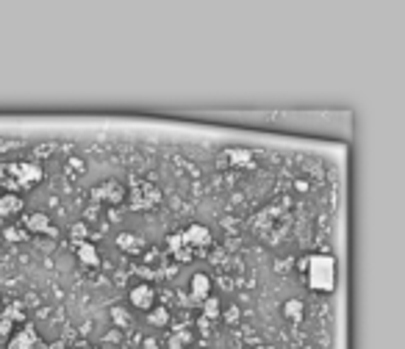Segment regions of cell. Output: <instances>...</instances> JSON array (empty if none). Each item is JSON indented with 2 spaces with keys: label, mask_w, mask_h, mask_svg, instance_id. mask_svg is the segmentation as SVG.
Wrapping results in <instances>:
<instances>
[{
  "label": "cell",
  "mask_w": 405,
  "mask_h": 349,
  "mask_svg": "<svg viewBox=\"0 0 405 349\" xmlns=\"http://www.w3.org/2000/svg\"><path fill=\"white\" fill-rule=\"evenodd\" d=\"M147 321H150L153 327H167V324H169V311H167V308H153V311L147 314Z\"/></svg>",
  "instance_id": "ac0fdd59"
},
{
  "label": "cell",
  "mask_w": 405,
  "mask_h": 349,
  "mask_svg": "<svg viewBox=\"0 0 405 349\" xmlns=\"http://www.w3.org/2000/svg\"><path fill=\"white\" fill-rule=\"evenodd\" d=\"M28 314H25V305L17 299V302H8L3 311H0V341L6 344L8 336L14 333V324H25Z\"/></svg>",
  "instance_id": "8992f818"
},
{
  "label": "cell",
  "mask_w": 405,
  "mask_h": 349,
  "mask_svg": "<svg viewBox=\"0 0 405 349\" xmlns=\"http://www.w3.org/2000/svg\"><path fill=\"white\" fill-rule=\"evenodd\" d=\"M117 247L128 255H139L144 250V241H142L139 236H131V233H120V236H117Z\"/></svg>",
  "instance_id": "9a60e30c"
},
{
  "label": "cell",
  "mask_w": 405,
  "mask_h": 349,
  "mask_svg": "<svg viewBox=\"0 0 405 349\" xmlns=\"http://www.w3.org/2000/svg\"><path fill=\"white\" fill-rule=\"evenodd\" d=\"M189 344H192V330L181 327V330H175V333L169 336L167 349H189Z\"/></svg>",
  "instance_id": "2e32d148"
},
{
  "label": "cell",
  "mask_w": 405,
  "mask_h": 349,
  "mask_svg": "<svg viewBox=\"0 0 405 349\" xmlns=\"http://www.w3.org/2000/svg\"><path fill=\"white\" fill-rule=\"evenodd\" d=\"M278 217H286V211H283V208H278V205H267L264 211H258V214L250 219V224H253V233L264 239V236H267V230L278 227Z\"/></svg>",
  "instance_id": "9c48e42d"
},
{
  "label": "cell",
  "mask_w": 405,
  "mask_h": 349,
  "mask_svg": "<svg viewBox=\"0 0 405 349\" xmlns=\"http://www.w3.org/2000/svg\"><path fill=\"white\" fill-rule=\"evenodd\" d=\"M125 194H128V189H125L122 181H103V183H98L95 189L89 191L95 205H122Z\"/></svg>",
  "instance_id": "5b68a950"
},
{
  "label": "cell",
  "mask_w": 405,
  "mask_h": 349,
  "mask_svg": "<svg viewBox=\"0 0 405 349\" xmlns=\"http://www.w3.org/2000/svg\"><path fill=\"white\" fill-rule=\"evenodd\" d=\"M167 247L175 261L186 263V261L198 258V255H202L211 247V230L205 224H189V227H183V230L169 236Z\"/></svg>",
  "instance_id": "6da1fadb"
},
{
  "label": "cell",
  "mask_w": 405,
  "mask_h": 349,
  "mask_svg": "<svg viewBox=\"0 0 405 349\" xmlns=\"http://www.w3.org/2000/svg\"><path fill=\"white\" fill-rule=\"evenodd\" d=\"M300 269L305 272V283L311 291H319V294H331L336 286V261L325 253H314L308 255Z\"/></svg>",
  "instance_id": "3957f363"
},
{
  "label": "cell",
  "mask_w": 405,
  "mask_h": 349,
  "mask_svg": "<svg viewBox=\"0 0 405 349\" xmlns=\"http://www.w3.org/2000/svg\"><path fill=\"white\" fill-rule=\"evenodd\" d=\"M23 208H25L23 197H17V194H0V217H6V219L20 217Z\"/></svg>",
  "instance_id": "5bb4252c"
},
{
  "label": "cell",
  "mask_w": 405,
  "mask_h": 349,
  "mask_svg": "<svg viewBox=\"0 0 405 349\" xmlns=\"http://www.w3.org/2000/svg\"><path fill=\"white\" fill-rule=\"evenodd\" d=\"M217 316H219V305H217L214 297H208V299L202 302V319H217Z\"/></svg>",
  "instance_id": "44dd1931"
},
{
  "label": "cell",
  "mask_w": 405,
  "mask_h": 349,
  "mask_svg": "<svg viewBox=\"0 0 405 349\" xmlns=\"http://www.w3.org/2000/svg\"><path fill=\"white\" fill-rule=\"evenodd\" d=\"M247 349H272L270 344H253V347H247Z\"/></svg>",
  "instance_id": "603a6c76"
},
{
  "label": "cell",
  "mask_w": 405,
  "mask_h": 349,
  "mask_svg": "<svg viewBox=\"0 0 405 349\" xmlns=\"http://www.w3.org/2000/svg\"><path fill=\"white\" fill-rule=\"evenodd\" d=\"M211 297V280H208V275H202V272H198V275H192V305H202L205 299Z\"/></svg>",
  "instance_id": "4fadbf2b"
},
{
  "label": "cell",
  "mask_w": 405,
  "mask_h": 349,
  "mask_svg": "<svg viewBox=\"0 0 405 349\" xmlns=\"http://www.w3.org/2000/svg\"><path fill=\"white\" fill-rule=\"evenodd\" d=\"M39 347H42V338H39V333H36L34 321L20 324V330L11 333L8 341H6V349H39Z\"/></svg>",
  "instance_id": "52a82bcc"
},
{
  "label": "cell",
  "mask_w": 405,
  "mask_h": 349,
  "mask_svg": "<svg viewBox=\"0 0 405 349\" xmlns=\"http://www.w3.org/2000/svg\"><path fill=\"white\" fill-rule=\"evenodd\" d=\"M128 299H131V305H134L136 311H144V314H150L156 308V291H153V286H147V283H139V286L131 288Z\"/></svg>",
  "instance_id": "8fae6325"
},
{
  "label": "cell",
  "mask_w": 405,
  "mask_h": 349,
  "mask_svg": "<svg viewBox=\"0 0 405 349\" xmlns=\"http://www.w3.org/2000/svg\"><path fill=\"white\" fill-rule=\"evenodd\" d=\"M42 178H45V169L36 161H6V164H0V189L6 194L34 189L36 183H42Z\"/></svg>",
  "instance_id": "7a4b0ae2"
},
{
  "label": "cell",
  "mask_w": 405,
  "mask_h": 349,
  "mask_svg": "<svg viewBox=\"0 0 405 349\" xmlns=\"http://www.w3.org/2000/svg\"><path fill=\"white\" fill-rule=\"evenodd\" d=\"M39 349H64V341H53V344H45V341H42Z\"/></svg>",
  "instance_id": "7402d4cb"
},
{
  "label": "cell",
  "mask_w": 405,
  "mask_h": 349,
  "mask_svg": "<svg viewBox=\"0 0 405 349\" xmlns=\"http://www.w3.org/2000/svg\"><path fill=\"white\" fill-rule=\"evenodd\" d=\"M3 239L11 241V244H20V241L28 239V233H25L23 227H6V230H3Z\"/></svg>",
  "instance_id": "d6986e66"
},
{
  "label": "cell",
  "mask_w": 405,
  "mask_h": 349,
  "mask_svg": "<svg viewBox=\"0 0 405 349\" xmlns=\"http://www.w3.org/2000/svg\"><path fill=\"white\" fill-rule=\"evenodd\" d=\"M23 230H25V233H36V236H50V239L59 233L53 219H50L47 214H42V211L25 214V217H23Z\"/></svg>",
  "instance_id": "30bf717a"
},
{
  "label": "cell",
  "mask_w": 405,
  "mask_h": 349,
  "mask_svg": "<svg viewBox=\"0 0 405 349\" xmlns=\"http://www.w3.org/2000/svg\"><path fill=\"white\" fill-rule=\"evenodd\" d=\"M128 194H125V202L131 205V211H153L156 205H161L164 194L156 183L144 181V178H134L131 186H125Z\"/></svg>",
  "instance_id": "277c9868"
},
{
  "label": "cell",
  "mask_w": 405,
  "mask_h": 349,
  "mask_svg": "<svg viewBox=\"0 0 405 349\" xmlns=\"http://www.w3.org/2000/svg\"><path fill=\"white\" fill-rule=\"evenodd\" d=\"M217 166L225 169V166H236V169H250L256 166V156L250 150H241V147H231V150H222L219 159H217Z\"/></svg>",
  "instance_id": "ba28073f"
},
{
  "label": "cell",
  "mask_w": 405,
  "mask_h": 349,
  "mask_svg": "<svg viewBox=\"0 0 405 349\" xmlns=\"http://www.w3.org/2000/svg\"><path fill=\"white\" fill-rule=\"evenodd\" d=\"M72 247H75V255H78V261L84 266H89V269L101 266V253H98V247L92 241H75Z\"/></svg>",
  "instance_id": "7c38bea8"
},
{
  "label": "cell",
  "mask_w": 405,
  "mask_h": 349,
  "mask_svg": "<svg viewBox=\"0 0 405 349\" xmlns=\"http://www.w3.org/2000/svg\"><path fill=\"white\" fill-rule=\"evenodd\" d=\"M283 316L289 319V321H300L303 319V302L300 299H289L283 305Z\"/></svg>",
  "instance_id": "e0dca14e"
},
{
  "label": "cell",
  "mask_w": 405,
  "mask_h": 349,
  "mask_svg": "<svg viewBox=\"0 0 405 349\" xmlns=\"http://www.w3.org/2000/svg\"><path fill=\"white\" fill-rule=\"evenodd\" d=\"M86 236H89V230H86V224L84 222H75L69 227V239H72V244L75 241H86Z\"/></svg>",
  "instance_id": "ffe728a7"
}]
</instances>
